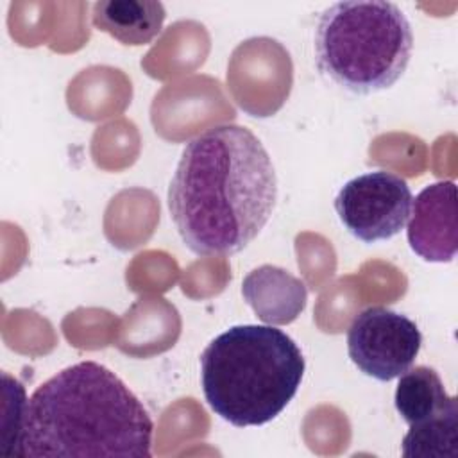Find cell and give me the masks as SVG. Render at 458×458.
<instances>
[{"instance_id": "1", "label": "cell", "mask_w": 458, "mask_h": 458, "mask_svg": "<svg viewBox=\"0 0 458 458\" xmlns=\"http://www.w3.org/2000/svg\"><path fill=\"white\" fill-rule=\"evenodd\" d=\"M277 200L268 152L242 125H218L186 143L168 186V209L184 245L199 256L243 250Z\"/></svg>"}, {"instance_id": "2", "label": "cell", "mask_w": 458, "mask_h": 458, "mask_svg": "<svg viewBox=\"0 0 458 458\" xmlns=\"http://www.w3.org/2000/svg\"><path fill=\"white\" fill-rule=\"evenodd\" d=\"M152 429L148 411L113 370L79 361L27 399L16 456L148 458Z\"/></svg>"}, {"instance_id": "3", "label": "cell", "mask_w": 458, "mask_h": 458, "mask_svg": "<svg viewBox=\"0 0 458 458\" xmlns=\"http://www.w3.org/2000/svg\"><path fill=\"white\" fill-rule=\"evenodd\" d=\"M304 356L274 326H233L200 354L202 392L211 410L233 426H261L295 397Z\"/></svg>"}, {"instance_id": "4", "label": "cell", "mask_w": 458, "mask_h": 458, "mask_svg": "<svg viewBox=\"0 0 458 458\" xmlns=\"http://www.w3.org/2000/svg\"><path fill=\"white\" fill-rule=\"evenodd\" d=\"M411 50V25L392 2L333 4L320 14L315 29L320 73L356 95L394 86L406 72Z\"/></svg>"}, {"instance_id": "5", "label": "cell", "mask_w": 458, "mask_h": 458, "mask_svg": "<svg viewBox=\"0 0 458 458\" xmlns=\"http://www.w3.org/2000/svg\"><path fill=\"white\" fill-rule=\"evenodd\" d=\"M411 200L403 177L376 170L347 181L335 199V209L356 240L374 243L390 240L406 225Z\"/></svg>"}, {"instance_id": "6", "label": "cell", "mask_w": 458, "mask_h": 458, "mask_svg": "<svg viewBox=\"0 0 458 458\" xmlns=\"http://www.w3.org/2000/svg\"><path fill=\"white\" fill-rule=\"evenodd\" d=\"M422 344L417 324L406 315L383 306L358 313L347 333L351 361L377 381H392L415 361Z\"/></svg>"}, {"instance_id": "7", "label": "cell", "mask_w": 458, "mask_h": 458, "mask_svg": "<svg viewBox=\"0 0 458 458\" xmlns=\"http://www.w3.org/2000/svg\"><path fill=\"white\" fill-rule=\"evenodd\" d=\"M411 202V218L408 222L411 250L424 261H453L458 249L456 184L453 181L433 182Z\"/></svg>"}, {"instance_id": "8", "label": "cell", "mask_w": 458, "mask_h": 458, "mask_svg": "<svg viewBox=\"0 0 458 458\" xmlns=\"http://www.w3.org/2000/svg\"><path fill=\"white\" fill-rule=\"evenodd\" d=\"M242 295L268 326L293 322L306 308L308 290L301 279L274 265H261L242 281Z\"/></svg>"}, {"instance_id": "9", "label": "cell", "mask_w": 458, "mask_h": 458, "mask_svg": "<svg viewBox=\"0 0 458 458\" xmlns=\"http://www.w3.org/2000/svg\"><path fill=\"white\" fill-rule=\"evenodd\" d=\"M165 16L163 4L154 0H100L91 9V21L98 30L131 47L157 38Z\"/></svg>"}, {"instance_id": "10", "label": "cell", "mask_w": 458, "mask_h": 458, "mask_svg": "<svg viewBox=\"0 0 458 458\" xmlns=\"http://www.w3.org/2000/svg\"><path fill=\"white\" fill-rule=\"evenodd\" d=\"M399 377L394 397L395 410L410 426L458 408L456 397L445 392L435 369L419 365Z\"/></svg>"}, {"instance_id": "11", "label": "cell", "mask_w": 458, "mask_h": 458, "mask_svg": "<svg viewBox=\"0 0 458 458\" xmlns=\"http://www.w3.org/2000/svg\"><path fill=\"white\" fill-rule=\"evenodd\" d=\"M401 453L404 458H458V408L411 424Z\"/></svg>"}]
</instances>
